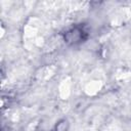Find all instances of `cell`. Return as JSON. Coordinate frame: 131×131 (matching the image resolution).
<instances>
[{
    "label": "cell",
    "mask_w": 131,
    "mask_h": 131,
    "mask_svg": "<svg viewBox=\"0 0 131 131\" xmlns=\"http://www.w3.org/2000/svg\"><path fill=\"white\" fill-rule=\"evenodd\" d=\"M70 128H71V123H70L69 119L62 118V119H59L54 124L52 131H69Z\"/></svg>",
    "instance_id": "cell-2"
},
{
    "label": "cell",
    "mask_w": 131,
    "mask_h": 131,
    "mask_svg": "<svg viewBox=\"0 0 131 131\" xmlns=\"http://www.w3.org/2000/svg\"><path fill=\"white\" fill-rule=\"evenodd\" d=\"M88 37V33L82 26H72L62 33V40L70 46H75L84 42Z\"/></svg>",
    "instance_id": "cell-1"
}]
</instances>
